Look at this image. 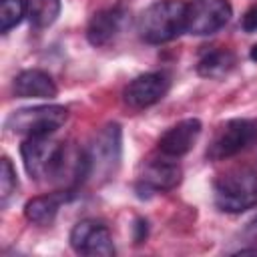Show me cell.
Masks as SVG:
<instances>
[{
    "instance_id": "1",
    "label": "cell",
    "mask_w": 257,
    "mask_h": 257,
    "mask_svg": "<svg viewBox=\"0 0 257 257\" xmlns=\"http://www.w3.org/2000/svg\"><path fill=\"white\" fill-rule=\"evenodd\" d=\"M185 0H159L139 16V36L149 44L171 42L185 30Z\"/></svg>"
},
{
    "instance_id": "2",
    "label": "cell",
    "mask_w": 257,
    "mask_h": 257,
    "mask_svg": "<svg viewBox=\"0 0 257 257\" xmlns=\"http://www.w3.org/2000/svg\"><path fill=\"white\" fill-rule=\"evenodd\" d=\"M213 199L223 213H243L257 205V173L239 167L223 173L213 185Z\"/></svg>"
},
{
    "instance_id": "3",
    "label": "cell",
    "mask_w": 257,
    "mask_h": 257,
    "mask_svg": "<svg viewBox=\"0 0 257 257\" xmlns=\"http://www.w3.org/2000/svg\"><path fill=\"white\" fill-rule=\"evenodd\" d=\"M68 145L54 141L50 135L46 137H26L20 145V155L26 173L34 181H50L56 183Z\"/></svg>"
},
{
    "instance_id": "4",
    "label": "cell",
    "mask_w": 257,
    "mask_h": 257,
    "mask_svg": "<svg viewBox=\"0 0 257 257\" xmlns=\"http://www.w3.org/2000/svg\"><path fill=\"white\" fill-rule=\"evenodd\" d=\"M86 159L88 179L100 183L114 177L122 159V131L118 122H108L94 135L86 149Z\"/></svg>"
},
{
    "instance_id": "5",
    "label": "cell",
    "mask_w": 257,
    "mask_h": 257,
    "mask_svg": "<svg viewBox=\"0 0 257 257\" xmlns=\"http://www.w3.org/2000/svg\"><path fill=\"white\" fill-rule=\"evenodd\" d=\"M68 118V110L62 104H38V106H26L14 110L6 126L14 135L24 137H46L56 133Z\"/></svg>"
},
{
    "instance_id": "6",
    "label": "cell",
    "mask_w": 257,
    "mask_h": 257,
    "mask_svg": "<svg viewBox=\"0 0 257 257\" xmlns=\"http://www.w3.org/2000/svg\"><path fill=\"white\" fill-rule=\"evenodd\" d=\"M255 143H257V122L251 118H235V120H229L219 131V135L207 149V157L211 161L231 159L247 151Z\"/></svg>"
},
{
    "instance_id": "7",
    "label": "cell",
    "mask_w": 257,
    "mask_h": 257,
    "mask_svg": "<svg viewBox=\"0 0 257 257\" xmlns=\"http://www.w3.org/2000/svg\"><path fill=\"white\" fill-rule=\"evenodd\" d=\"M231 14L229 0H193L187 4L185 30L195 36L215 34L231 20Z\"/></svg>"
},
{
    "instance_id": "8",
    "label": "cell",
    "mask_w": 257,
    "mask_h": 257,
    "mask_svg": "<svg viewBox=\"0 0 257 257\" xmlns=\"http://www.w3.org/2000/svg\"><path fill=\"white\" fill-rule=\"evenodd\" d=\"M70 247L78 255H100L108 257L114 255L112 235L108 227L96 219H82L70 231Z\"/></svg>"
},
{
    "instance_id": "9",
    "label": "cell",
    "mask_w": 257,
    "mask_h": 257,
    "mask_svg": "<svg viewBox=\"0 0 257 257\" xmlns=\"http://www.w3.org/2000/svg\"><path fill=\"white\" fill-rule=\"evenodd\" d=\"M169 86H171V78L167 72H147L133 78L124 86L122 100L126 106L141 110L157 104L169 92Z\"/></svg>"
},
{
    "instance_id": "10",
    "label": "cell",
    "mask_w": 257,
    "mask_h": 257,
    "mask_svg": "<svg viewBox=\"0 0 257 257\" xmlns=\"http://www.w3.org/2000/svg\"><path fill=\"white\" fill-rule=\"evenodd\" d=\"M171 157L167 159H153L149 163H145L143 167V173H141V181L137 183V191H139V197L143 191L147 193H165V191H171L175 189L179 183H181V177H183V171L177 163L169 161Z\"/></svg>"
},
{
    "instance_id": "11",
    "label": "cell",
    "mask_w": 257,
    "mask_h": 257,
    "mask_svg": "<svg viewBox=\"0 0 257 257\" xmlns=\"http://www.w3.org/2000/svg\"><path fill=\"white\" fill-rule=\"evenodd\" d=\"M201 128L203 126H201L199 118H183V120H179L177 124H173L171 128H167L161 135V139L157 143L161 155L171 157V159L187 155L195 147V143H197V139L201 135Z\"/></svg>"
},
{
    "instance_id": "12",
    "label": "cell",
    "mask_w": 257,
    "mask_h": 257,
    "mask_svg": "<svg viewBox=\"0 0 257 257\" xmlns=\"http://www.w3.org/2000/svg\"><path fill=\"white\" fill-rule=\"evenodd\" d=\"M124 22H126L124 8H120V6L104 8L90 18L88 28H86V38L92 46H106L120 34Z\"/></svg>"
},
{
    "instance_id": "13",
    "label": "cell",
    "mask_w": 257,
    "mask_h": 257,
    "mask_svg": "<svg viewBox=\"0 0 257 257\" xmlns=\"http://www.w3.org/2000/svg\"><path fill=\"white\" fill-rule=\"evenodd\" d=\"M12 88L18 98H54L58 94V88L52 76L38 68L22 70L14 78Z\"/></svg>"
},
{
    "instance_id": "14",
    "label": "cell",
    "mask_w": 257,
    "mask_h": 257,
    "mask_svg": "<svg viewBox=\"0 0 257 257\" xmlns=\"http://www.w3.org/2000/svg\"><path fill=\"white\" fill-rule=\"evenodd\" d=\"M70 195L64 191L58 193H50V195H38L32 197L26 205H24V217L34 223V225H50L56 219V213L62 205V201H66Z\"/></svg>"
},
{
    "instance_id": "15",
    "label": "cell",
    "mask_w": 257,
    "mask_h": 257,
    "mask_svg": "<svg viewBox=\"0 0 257 257\" xmlns=\"http://www.w3.org/2000/svg\"><path fill=\"white\" fill-rule=\"evenodd\" d=\"M237 64V56L229 48H215L205 52L197 62V74L203 78H223Z\"/></svg>"
},
{
    "instance_id": "16",
    "label": "cell",
    "mask_w": 257,
    "mask_h": 257,
    "mask_svg": "<svg viewBox=\"0 0 257 257\" xmlns=\"http://www.w3.org/2000/svg\"><path fill=\"white\" fill-rule=\"evenodd\" d=\"M26 14L36 28H46L60 14V0H26Z\"/></svg>"
},
{
    "instance_id": "17",
    "label": "cell",
    "mask_w": 257,
    "mask_h": 257,
    "mask_svg": "<svg viewBox=\"0 0 257 257\" xmlns=\"http://www.w3.org/2000/svg\"><path fill=\"white\" fill-rule=\"evenodd\" d=\"M26 12V0H0V30L6 34L20 24Z\"/></svg>"
},
{
    "instance_id": "18",
    "label": "cell",
    "mask_w": 257,
    "mask_h": 257,
    "mask_svg": "<svg viewBox=\"0 0 257 257\" xmlns=\"http://www.w3.org/2000/svg\"><path fill=\"white\" fill-rule=\"evenodd\" d=\"M16 187H18L16 171L10 163V159L2 157V163H0V201H2V205L8 203V199L16 191Z\"/></svg>"
},
{
    "instance_id": "19",
    "label": "cell",
    "mask_w": 257,
    "mask_h": 257,
    "mask_svg": "<svg viewBox=\"0 0 257 257\" xmlns=\"http://www.w3.org/2000/svg\"><path fill=\"white\" fill-rule=\"evenodd\" d=\"M241 28H243L245 32H257V4L251 6V8L243 14V18H241Z\"/></svg>"
},
{
    "instance_id": "20",
    "label": "cell",
    "mask_w": 257,
    "mask_h": 257,
    "mask_svg": "<svg viewBox=\"0 0 257 257\" xmlns=\"http://www.w3.org/2000/svg\"><path fill=\"white\" fill-rule=\"evenodd\" d=\"M241 237L247 241V243H253V241H257V217H253L245 227H243V231H241Z\"/></svg>"
},
{
    "instance_id": "21",
    "label": "cell",
    "mask_w": 257,
    "mask_h": 257,
    "mask_svg": "<svg viewBox=\"0 0 257 257\" xmlns=\"http://www.w3.org/2000/svg\"><path fill=\"white\" fill-rule=\"evenodd\" d=\"M147 233H149L147 221L145 219H137V223H135V243H143L147 239Z\"/></svg>"
},
{
    "instance_id": "22",
    "label": "cell",
    "mask_w": 257,
    "mask_h": 257,
    "mask_svg": "<svg viewBox=\"0 0 257 257\" xmlns=\"http://www.w3.org/2000/svg\"><path fill=\"white\" fill-rule=\"evenodd\" d=\"M249 56H251V60H255L257 62V44L251 48V52H249Z\"/></svg>"
}]
</instances>
